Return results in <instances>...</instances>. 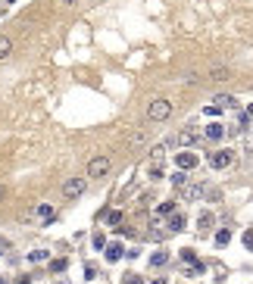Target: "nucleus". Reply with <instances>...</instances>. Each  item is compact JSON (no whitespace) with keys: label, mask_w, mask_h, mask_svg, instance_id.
Masks as SVG:
<instances>
[{"label":"nucleus","mask_w":253,"mask_h":284,"mask_svg":"<svg viewBox=\"0 0 253 284\" xmlns=\"http://www.w3.org/2000/svg\"><path fill=\"white\" fill-rule=\"evenodd\" d=\"M244 244H247L250 250H253V231H247V234H244Z\"/></svg>","instance_id":"obj_29"},{"label":"nucleus","mask_w":253,"mask_h":284,"mask_svg":"<svg viewBox=\"0 0 253 284\" xmlns=\"http://www.w3.org/2000/svg\"><path fill=\"white\" fill-rule=\"evenodd\" d=\"M166 259H169V256H166L163 250H156L153 256H150V265H166Z\"/></svg>","instance_id":"obj_16"},{"label":"nucleus","mask_w":253,"mask_h":284,"mask_svg":"<svg viewBox=\"0 0 253 284\" xmlns=\"http://www.w3.org/2000/svg\"><path fill=\"white\" fill-rule=\"evenodd\" d=\"M94 247H97V250H100V247H106V237L103 234H94Z\"/></svg>","instance_id":"obj_28"},{"label":"nucleus","mask_w":253,"mask_h":284,"mask_svg":"<svg viewBox=\"0 0 253 284\" xmlns=\"http://www.w3.org/2000/svg\"><path fill=\"white\" fill-rule=\"evenodd\" d=\"M28 259H31V262H44V259H47V250H31Z\"/></svg>","instance_id":"obj_17"},{"label":"nucleus","mask_w":253,"mask_h":284,"mask_svg":"<svg viewBox=\"0 0 253 284\" xmlns=\"http://www.w3.org/2000/svg\"><path fill=\"white\" fill-rule=\"evenodd\" d=\"M122 256H125V247H122V244H109V247H106V259H109V262H119Z\"/></svg>","instance_id":"obj_7"},{"label":"nucleus","mask_w":253,"mask_h":284,"mask_svg":"<svg viewBox=\"0 0 253 284\" xmlns=\"http://www.w3.org/2000/svg\"><path fill=\"white\" fill-rule=\"evenodd\" d=\"M203 197H206L209 203H219V200H222V191H213V187H206V184H203Z\"/></svg>","instance_id":"obj_13"},{"label":"nucleus","mask_w":253,"mask_h":284,"mask_svg":"<svg viewBox=\"0 0 253 284\" xmlns=\"http://www.w3.org/2000/svg\"><path fill=\"white\" fill-rule=\"evenodd\" d=\"M169 231H184V216L172 212V219H169Z\"/></svg>","instance_id":"obj_10"},{"label":"nucleus","mask_w":253,"mask_h":284,"mask_svg":"<svg viewBox=\"0 0 253 284\" xmlns=\"http://www.w3.org/2000/svg\"><path fill=\"white\" fill-rule=\"evenodd\" d=\"M84 278H88V281H91V278H97V265H91V262L84 265Z\"/></svg>","instance_id":"obj_24"},{"label":"nucleus","mask_w":253,"mask_h":284,"mask_svg":"<svg viewBox=\"0 0 253 284\" xmlns=\"http://www.w3.org/2000/svg\"><path fill=\"white\" fill-rule=\"evenodd\" d=\"M13 53V38H6V34H0V59H6Z\"/></svg>","instance_id":"obj_8"},{"label":"nucleus","mask_w":253,"mask_h":284,"mask_svg":"<svg viewBox=\"0 0 253 284\" xmlns=\"http://www.w3.org/2000/svg\"><path fill=\"white\" fill-rule=\"evenodd\" d=\"M184 181H188V175H184V172H178V175H172V184H175V187H184Z\"/></svg>","instance_id":"obj_23"},{"label":"nucleus","mask_w":253,"mask_h":284,"mask_svg":"<svg viewBox=\"0 0 253 284\" xmlns=\"http://www.w3.org/2000/svg\"><path fill=\"white\" fill-rule=\"evenodd\" d=\"M153 284H166V278H156V281H153Z\"/></svg>","instance_id":"obj_31"},{"label":"nucleus","mask_w":253,"mask_h":284,"mask_svg":"<svg viewBox=\"0 0 253 284\" xmlns=\"http://www.w3.org/2000/svg\"><path fill=\"white\" fill-rule=\"evenodd\" d=\"M194 137H197V134H194V128H184L181 134H175V141H178V144H194Z\"/></svg>","instance_id":"obj_12"},{"label":"nucleus","mask_w":253,"mask_h":284,"mask_svg":"<svg viewBox=\"0 0 253 284\" xmlns=\"http://www.w3.org/2000/svg\"><path fill=\"white\" fill-rule=\"evenodd\" d=\"M172 100H166V97H153L147 103V122H166L169 116H172Z\"/></svg>","instance_id":"obj_1"},{"label":"nucleus","mask_w":253,"mask_h":284,"mask_svg":"<svg viewBox=\"0 0 253 284\" xmlns=\"http://www.w3.org/2000/svg\"><path fill=\"white\" fill-rule=\"evenodd\" d=\"M181 259L184 262H197V253H194V250H181Z\"/></svg>","instance_id":"obj_26"},{"label":"nucleus","mask_w":253,"mask_h":284,"mask_svg":"<svg viewBox=\"0 0 253 284\" xmlns=\"http://www.w3.org/2000/svg\"><path fill=\"white\" fill-rule=\"evenodd\" d=\"M69 269V259H53L50 262V272H66Z\"/></svg>","instance_id":"obj_15"},{"label":"nucleus","mask_w":253,"mask_h":284,"mask_svg":"<svg viewBox=\"0 0 253 284\" xmlns=\"http://www.w3.org/2000/svg\"><path fill=\"white\" fill-rule=\"evenodd\" d=\"M106 222H109V225L116 228V225H119V222H122V212H119V209H113V212H109V216H106Z\"/></svg>","instance_id":"obj_19"},{"label":"nucleus","mask_w":253,"mask_h":284,"mask_svg":"<svg viewBox=\"0 0 253 284\" xmlns=\"http://www.w3.org/2000/svg\"><path fill=\"white\" fill-rule=\"evenodd\" d=\"M206 159H209V166H213V169H225V166H231L234 153H231V150H213Z\"/></svg>","instance_id":"obj_4"},{"label":"nucleus","mask_w":253,"mask_h":284,"mask_svg":"<svg viewBox=\"0 0 253 284\" xmlns=\"http://www.w3.org/2000/svg\"><path fill=\"white\" fill-rule=\"evenodd\" d=\"M175 162H178L181 172H188V169L197 166V156H194V153H178V159H175Z\"/></svg>","instance_id":"obj_6"},{"label":"nucleus","mask_w":253,"mask_h":284,"mask_svg":"<svg viewBox=\"0 0 253 284\" xmlns=\"http://www.w3.org/2000/svg\"><path fill=\"white\" fill-rule=\"evenodd\" d=\"M122 284H144V278H141V275H134V272H128L122 278Z\"/></svg>","instance_id":"obj_18"},{"label":"nucleus","mask_w":253,"mask_h":284,"mask_svg":"<svg viewBox=\"0 0 253 284\" xmlns=\"http://www.w3.org/2000/svg\"><path fill=\"white\" fill-rule=\"evenodd\" d=\"M203 113H206V116H219V113H222V106H219V103H209Z\"/></svg>","instance_id":"obj_25"},{"label":"nucleus","mask_w":253,"mask_h":284,"mask_svg":"<svg viewBox=\"0 0 253 284\" xmlns=\"http://www.w3.org/2000/svg\"><path fill=\"white\" fill-rule=\"evenodd\" d=\"M200 81H203V78H200L197 72H188V75H184V84H200Z\"/></svg>","instance_id":"obj_22"},{"label":"nucleus","mask_w":253,"mask_h":284,"mask_svg":"<svg viewBox=\"0 0 253 284\" xmlns=\"http://www.w3.org/2000/svg\"><path fill=\"white\" fill-rule=\"evenodd\" d=\"M6 3H16V0H6Z\"/></svg>","instance_id":"obj_33"},{"label":"nucleus","mask_w":253,"mask_h":284,"mask_svg":"<svg viewBox=\"0 0 253 284\" xmlns=\"http://www.w3.org/2000/svg\"><path fill=\"white\" fill-rule=\"evenodd\" d=\"M247 116H250V119H253V106H250V109H247Z\"/></svg>","instance_id":"obj_32"},{"label":"nucleus","mask_w":253,"mask_h":284,"mask_svg":"<svg viewBox=\"0 0 253 284\" xmlns=\"http://www.w3.org/2000/svg\"><path fill=\"white\" fill-rule=\"evenodd\" d=\"M3 200H6V187L0 184V203H3Z\"/></svg>","instance_id":"obj_30"},{"label":"nucleus","mask_w":253,"mask_h":284,"mask_svg":"<svg viewBox=\"0 0 253 284\" xmlns=\"http://www.w3.org/2000/svg\"><path fill=\"white\" fill-rule=\"evenodd\" d=\"M216 103H219V106H231V109L238 106V100H234L231 94H216Z\"/></svg>","instance_id":"obj_11"},{"label":"nucleus","mask_w":253,"mask_h":284,"mask_svg":"<svg viewBox=\"0 0 253 284\" xmlns=\"http://www.w3.org/2000/svg\"><path fill=\"white\" fill-rule=\"evenodd\" d=\"M109 169H113L109 156H91V159H88V175H91V178H106Z\"/></svg>","instance_id":"obj_3"},{"label":"nucleus","mask_w":253,"mask_h":284,"mask_svg":"<svg viewBox=\"0 0 253 284\" xmlns=\"http://www.w3.org/2000/svg\"><path fill=\"white\" fill-rule=\"evenodd\" d=\"M172 212H175V203H172V200H169V203H163V206H159V216H172Z\"/></svg>","instance_id":"obj_20"},{"label":"nucleus","mask_w":253,"mask_h":284,"mask_svg":"<svg viewBox=\"0 0 253 284\" xmlns=\"http://www.w3.org/2000/svg\"><path fill=\"white\" fill-rule=\"evenodd\" d=\"M60 6H63V10H75V6H78V0H60Z\"/></svg>","instance_id":"obj_27"},{"label":"nucleus","mask_w":253,"mask_h":284,"mask_svg":"<svg viewBox=\"0 0 253 284\" xmlns=\"http://www.w3.org/2000/svg\"><path fill=\"white\" fill-rule=\"evenodd\" d=\"M222 134H225V128L219 125V122H213V125H206V137H209V141H219V137H222Z\"/></svg>","instance_id":"obj_9"},{"label":"nucleus","mask_w":253,"mask_h":284,"mask_svg":"<svg viewBox=\"0 0 253 284\" xmlns=\"http://www.w3.org/2000/svg\"><path fill=\"white\" fill-rule=\"evenodd\" d=\"M84 191H88V178H81V175L66 178V184H63V197H66V200H78Z\"/></svg>","instance_id":"obj_2"},{"label":"nucleus","mask_w":253,"mask_h":284,"mask_svg":"<svg viewBox=\"0 0 253 284\" xmlns=\"http://www.w3.org/2000/svg\"><path fill=\"white\" fill-rule=\"evenodd\" d=\"M228 240H231V231H228V228H222V231L216 234V244H219V247H225Z\"/></svg>","instance_id":"obj_14"},{"label":"nucleus","mask_w":253,"mask_h":284,"mask_svg":"<svg viewBox=\"0 0 253 284\" xmlns=\"http://www.w3.org/2000/svg\"><path fill=\"white\" fill-rule=\"evenodd\" d=\"M147 141V131H134L131 134V144H134V147H138V144H144Z\"/></svg>","instance_id":"obj_21"},{"label":"nucleus","mask_w":253,"mask_h":284,"mask_svg":"<svg viewBox=\"0 0 253 284\" xmlns=\"http://www.w3.org/2000/svg\"><path fill=\"white\" fill-rule=\"evenodd\" d=\"M231 78H234V72L228 66H213V69H209V81H213V84H228Z\"/></svg>","instance_id":"obj_5"}]
</instances>
